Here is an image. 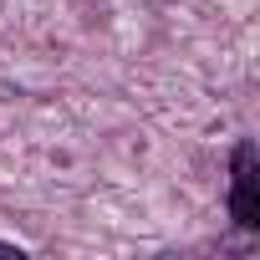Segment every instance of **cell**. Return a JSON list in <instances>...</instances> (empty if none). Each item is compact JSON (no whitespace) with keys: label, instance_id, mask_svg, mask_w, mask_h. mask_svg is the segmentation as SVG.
<instances>
[{"label":"cell","instance_id":"6da1fadb","mask_svg":"<svg viewBox=\"0 0 260 260\" xmlns=\"http://www.w3.org/2000/svg\"><path fill=\"white\" fill-rule=\"evenodd\" d=\"M230 219L240 230H260V153L250 138H240L230 153Z\"/></svg>","mask_w":260,"mask_h":260}]
</instances>
